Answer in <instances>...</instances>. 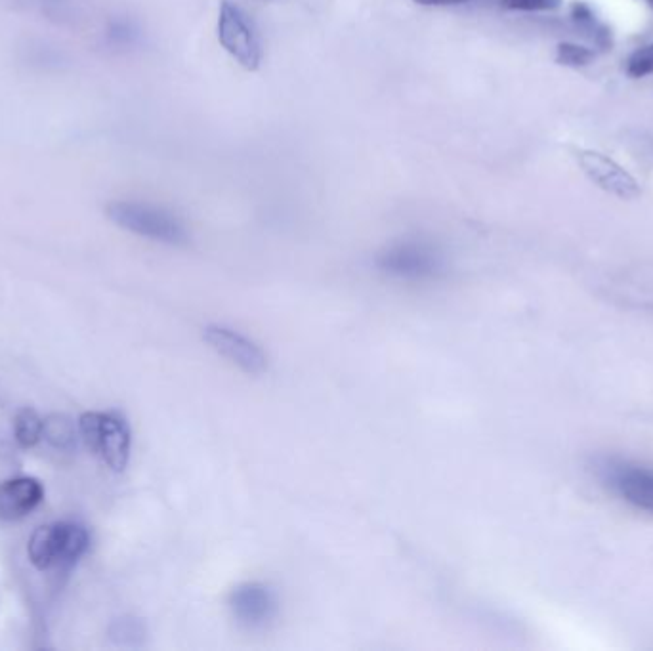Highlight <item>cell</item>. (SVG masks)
I'll return each instance as SVG.
<instances>
[{
  "label": "cell",
  "mask_w": 653,
  "mask_h": 651,
  "mask_svg": "<svg viewBox=\"0 0 653 651\" xmlns=\"http://www.w3.org/2000/svg\"><path fill=\"white\" fill-rule=\"evenodd\" d=\"M415 2L422 6H455V4H464L470 0H415Z\"/></svg>",
  "instance_id": "cell-21"
},
{
  "label": "cell",
  "mask_w": 653,
  "mask_h": 651,
  "mask_svg": "<svg viewBox=\"0 0 653 651\" xmlns=\"http://www.w3.org/2000/svg\"><path fill=\"white\" fill-rule=\"evenodd\" d=\"M230 609L239 625L247 629H262L274 621L279 602L270 585L249 581L233 588Z\"/></svg>",
  "instance_id": "cell-8"
},
{
  "label": "cell",
  "mask_w": 653,
  "mask_h": 651,
  "mask_svg": "<svg viewBox=\"0 0 653 651\" xmlns=\"http://www.w3.org/2000/svg\"><path fill=\"white\" fill-rule=\"evenodd\" d=\"M43 497V485L35 478H16L0 483V520H22L43 503Z\"/></svg>",
  "instance_id": "cell-10"
},
{
  "label": "cell",
  "mask_w": 653,
  "mask_h": 651,
  "mask_svg": "<svg viewBox=\"0 0 653 651\" xmlns=\"http://www.w3.org/2000/svg\"><path fill=\"white\" fill-rule=\"evenodd\" d=\"M218 39H220V44L226 48V52L232 54L233 58L245 69H251V71L258 69L260 60H262L260 42L256 39L247 18L241 14V10L230 4L228 0L220 8Z\"/></svg>",
  "instance_id": "cell-6"
},
{
  "label": "cell",
  "mask_w": 653,
  "mask_h": 651,
  "mask_svg": "<svg viewBox=\"0 0 653 651\" xmlns=\"http://www.w3.org/2000/svg\"><path fill=\"white\" fill-rule=\"evenodd\" d=\"M506 10L518 12H545L562 6V0H501Z\"/></svg>",
  "instance_id": "cell-18"
},
{
  "label": "cell",
  "mask_w": 653,
  "mask_h": 651,
  "mask_svg": "<svg viewBox=\"0 0 653 651\" xmlns=\"http://www.w3.org/2000/svg\"><path fill=\"white\" fill-rule=\"evenodd\" d=\"M25 62L29 63L31 67H41V69H60L65 60V54L62 50L48 46L46 42H29V46L25 48Z\"/></svg>",
  "instance_id": "cell-13"
},
{
  "label": "cell",
  "mask_w": 653,
  "mask_h": 651,
  "mask_svg": "<svg viewBox=\"0 0 653 651\" xmlns=\"http://www.w3.org/2000/svg\"><path fill=\"white\" fill-rule=\"evenodd\" d=\"M571 18H573V21H575L579 27H583V29L594 31V29L598 27L592 8H590L589 4H585V2H575V4L571 6Z\"/></svg>",
  "instance_id": "cell-20"
},
{
  "label": "cell",
  "mask_w": 653,
  "mask_h": 651,
  "mask_svg": "<svg viewBox=\"0 0 653 651\" xmlns=\"http://www.w3.org/2000/svg\"><path fill=\"white\" fill-rule=\"evenodd\" d=\"M613 302H621L627 308L653 314V289L642 291V293L617 294V296H613Z\"/></svg>",
  "instance_id": "cell-19"
},
{
  "label": "cell",
  "mask_w": 653,
  "mask_h": 651,
  "mask_svg": "<svg viewBox=\"0 0 653 651\" xmlns=\"http://www.w3.org/2000/svg\"><path fill=\"white\" fill-rule=\"evenodd\" d=\"M43 436L56 447H71L75 443V428L65 417H52L44 422Z\"/></svg>",
  "instance_id": "cell-14"
},
{
  "label": "cell",
  "mask_w": 653,
  "mask_h": 651,
  "mask_svg": "<svg viewBox=\"0 0 653 651\" xmlns=\"http://www.w3.org/2000/svg\"><path fill=\"white\" fill-rule=\"evenodd\" d=\"M594 60V52L585 46L573 44V42H562L558 44L556 62L568 67H585Z\"/></svg>",
  "instance_id": "cell-15"
},
{
  "label": "cell",
  "mask_w": 653,
  "mask_h": 651,
  "mask_svg": "<svg viewBox=\"0 0 653 651\" xmlns=\"http://www.w3.org/2000/svg\"><path fill=\"white\" fill-rule=\"evenodd\" d=\"M90 545L88 531L83 525L71 522L39 527L27 546L31 564L41 571L67 569L75 566Z\"/></svg>",
  "instance_id": "cell-1"
},
{
  "label": "cell",
  "mask_w": 653,
  "mask_h": 651,
  "mask_svg": "<svg viewBox=\"0 0 653 651\" xmlns=\"http://www.w3.org/2000/svg\"><path fill=\"white\" fill-rule=\"evenodd\" d=\"M377 266L382 272L400 279L424 281L434 279L443 272V258L430 245L400 243L380 252Z\"/></svg>",
  "instance_id": "cell-5"
},
{
  "label": "cell",
  "mask_w": 653,
  "mask_h": 651,
  "mask_svg": "<svg viewBox=\"0 0 653 651\" xmlns=\"http://www.w3.org/2000/svg\"><path fill=\"white\" fill-rule=\"evenodd\" d=\"M203 336L216 354L226 357L243 373L262 375L268 369V357L251 338L224 325H209Z\"/></svg>",
  "instance_id": "cell-7"
},
{
  "label": "cell",
  "mask_w": 653,
  "mask_h": 651,
  "mask_svg": "<svg viewBox=\"0 0 653 651\" xmlns=\"http://www.w3.org/2000/svg\"><path fill=\"white\" fill-rule=\"evenodd\" d=\"M579 165L598 188L608 191L611 195L623 201H632L640 197L638 182L608 155L598 151H581Z\"/></svg>",
  "instance_id": "cell-9"
},
{
  "label": "cell",
  "mask_w": 653,
  "mask_h": 651,
  "mask_svg": "<svg viewBox=\"0 0 653 651\" xmlns=\"http://www.w3.org/2000/svg\"><path fill=\"white\" fill-rule=\"evenodd\" d=\"M648 2H650V6L653 8V0H648Z\"/></svg>",
  "instance_id": "cell-22"
},
{
  "label": "cell",
  "mask_w": 653,
  "mask_h": 651,
  "mask_svg": "<svg viewBox=\"0 0 653 651\" xmlns=\"http://www.w3.org/2000/svg\"><path fill=\"white\" fill-rule=\"evenodd\" d=\"M596 472L625 503L653 514V468L621 459H602L596 462Z\"/></svg>",
  "instance_id": "cell-4"
},
{
  "label": "cell",
  "mask_w": 653,
  "mask_h": 651,
  "mask_svg": "<svg viewBox=\"0 0 653 651\" xmlns=\"http://www.w3.org/2000/svg\"><path fill=\"white\" fill-rule=\"evenodd\" d=\"M107 216L119 228L153 241L167 245L188 243V231L182 226V222L159 207L134 201H115L107 207Z\"/></svg>",
  "instance_id": "cell-2"
},
{
  "label": "cell",
  "mask_w": 653,
  "mask_h": 651,
  "mask_svg": "<svg viewBox=\"0 0 653 651\" xmlns=\"http://www.w3.org/2000/svg\"><path fill=\"white\" fill-rule=\"evenodd\" d=\"M44 422L33 409H23L14 420V434L22 447H33L43 438Z\"/></svg>",
  "instance_id": "cell-12"
},
{
  "label": "cell",
  "mask_w": 653,
  "mask_h": 651,
  "mask_svg": "<svg viewBox=\"0 0 653 651\" xmlns=\"http://www.w3.org/2000/svg\"><path fill=\"white\" fill-rule=\"evenodd\" d=\"M627 75L632 79H642L653 75V42L638 48L629 62H627Z\"/></svg>",
  "instance_id": "cell-16"
},
{
  "label": "cell",
  "mask_w": 653,
  "mask_h": 651,
  "mask_svg": "<svg viewBox=\"0 0 653 651\" xmlns=\"http://www.w3.org/2000/svg\"><path fill=\"white\" fill-rule=\"evenodd\" d=\"M106 39L111 46H128L136 39V31L130 21H109L106 29Z\"/></svg>",
  "instance_id": "cell-17"
},
{
  "label": "cell",
  "mask_w": 653,
  "mask_h": 651,
  "mask_svg": "<svg viewBox=\"0 0 653 651\" xmlns=\"http://www.w3.org/2000/svg\"><path fill=\"white\" fill-rule=\"evenodd\" d=\"M79 432L86 447L115 472L127 468L130 457V428L125 419L113 413H85L79 419Z\"/></svg>",
  "instance_id": "cell-3"
},
{
  "label": "cell",
  "mask_w": 653,
  "mask_h": 651,
  "mask_svg": "<svg viewBox=\"0 0 653 651\" xmlns=\"http://www.w3.org/2000/svg\"><path fill=\"white\" fill-rule=\"evenodd\" d=\"M27 6L37 10L46 20L56 23H73L79 16L77 0H23Z\"/></svg>",
  "instance_id": "cell-11"
}]
</instances>
